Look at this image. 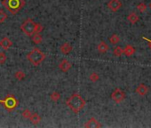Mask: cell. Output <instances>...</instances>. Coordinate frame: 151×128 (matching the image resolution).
<instances>
[{
    "label": "cell",
    "instance_id": "cell-1",
    "mask_svg": "<svg viewBox=\"0 0 151 128\" xmlns=\"http://www.w3.org/2000/svg\"><path fill=\"white\" fill-rule=\"evenodd\" d=\"M86 103V101L78 93H74V94H72L66 101L67 106L70 109V110H72L76 114L79 113L85 108Z\"/></svg>",
    "mask_w": 151,
    "mask_h": 128
},
{
    "label": "cell",
    "instance_id": "cell-2",
    "mask_svg": "<svg viewBox=\"0 0 151 128\" xmlns=\"http://www.w3.org/2000/svg\"><path fill=\"white\" fill-rule=\"evenodd\" d=\"M46 55L38 48H33L28 54L27 59L28 60L33 64L34 66H38L45 60Z\"/></svg>",
    "mask_w": 151,
    "mask_h": 128
},
{
    "label": "cell",
    "instance_id": "cell-3",
    "mask_svg": "<svg viewBox=\"0 0 151 128\" xmlns=\"http://www.w3.org/2000/svg\"><path fill=\"white\" fill-rule=\"evenodd\" d=\"M37 23L35 22L32 19H27L22 25H21V29L24 34H26L29 37H31L36 33L37 29Z\"/></svg>",
    "mask_w": 151,
    "mask_h": 128
},
{
    "label": "cell",
    "instance_id": "cell-4",
    "mask_svg": "<svg viewBox=\"0 0 151 128\" xmlns=\"http://www.w3.org/2000/svg\"><path fill=\"white\" fill-rule=\"evenodd\" d=\"M4 5L9 12L16 14L23 7L24 1L23 0H4Z\"/></svg>",
    "mask_w": 151,
    "mask_h": 128
},
{
    "label": "cell",
    "instance_id": "cell-5",
    "mask_svg": "<svg viewBox=\"0 0 151 128\" xmlns=\"http://www.w3.org/2000/svg\"><path fill=\"white\" fill-rule=\"evenodd\" d=\"M4 105L6 107V109L9 111L14 109L17 105H18V101L17 99L14 97V95L9 94L6 97V99L4 100Z\"/></svg>",
    "mask_w": 151,
    "mask_h": 128
},
{
    "label": "cell",
    "instance_id": "cell-6",
    "mask_svg": "<svg viewBox=\"0 0 151 128\" xmlns=\"http://www.w3.org/2000/svg\"><path fill=\"white\" fill-rule=\"evenodd\" d=\"M126 97V93L124 91H123L120 88L115 89V91L111 93V99L116 102V103H121L122 101H124Z\"/></svg>",
    "mask_w": 151,
    "mask_h": 128
},
{
    "label": "cell",
    "instance_id": "cell-7",
    "mask_svg": "<svg viewBox=\"0 0 151 128\" xmlns=\"http://www.w3.org/2000/svg\"><path fill=\"white\" fill-rule=\"evenodd\" d=\"M108 7L114 13L117 12L120 10L122 7V3L120 0H109V2L108 3Z\"/></svg>",
    "mask_w": 151,
    "mask_h": 128
},
{
    "label": "cell",
    "instance_id": "cell-8",
    "mask_svg": "<svg viewBox=\"0 0 151 128\" xmlns=\"http://www.w3.org/2000/svg\"><path fill=\"white\" fill-rule=\"evenodd\" d=\"M85 127H87V128H100L102 126V124L94 117H91L84 125Z\"/></svg>",
    "mask_w": 151,
    "mask_h": 128
},
{
    "label": "cell",
    "instance_id": "cell-9",
    "mask_svg": "<svg viewBox=\"0 0 151 128\" xmlns=\"http://www.w3.org/2000/svg\"><path fill=\"white\" fill-rule=\"evenodd\" d=\"M71 68H72V64L66 59L61 60V61L59 64V69L62 72H68Z\"/></svg>",
    "mask_w": 151,
    "mask_h": 128
},
{
    "label": "cell",
    "instance_id": "cell-10",
    "mask_svg": "<svg viewBox=\"0 0 151 128\" xmlns=\"http://www.w3.org/2000/svg\"><path fill=\"white\" fill-rule=\"evenodd\" d=\"M0 46H1L4 50H8L13 46V42L8 37H3L0 40Z\"/></svg>",
    "mask_w": 151,
    "mask_h": 128
},
{
    "label": "cell",
    "instance_id": "cell-11",
    "mask_svg": "<svg viewBox=\"0 0 151 128\" xmlns=\"http://www.w3.org/2000/svg\"><path fill=\"white\" fill-rule=\"evenodd\" d=\"M135 92H136L139 95L144 96V95H146V94L147 93L148 88H147V86L146 85H144V84H139V85L137 86Z\"/></svg>",
    "mask_w": 151,
    "mask_h": 128
},
{
    "label": "cell",
    "instance_id": "cell-12",
    "mask_svg": "<svg viewBox=\"0 0 151 128\" xmlns=\"http://www.w3.org/2000/svg\"><path fill=\"white\" fill-rule=\"evenodd\" d=\"M72 49H73V48H72L71 45H70L69 43H68V42L62 44V45H60V50L61 53H63V54H65V55H68V53H70V52L72 51Z\"/></svg>",
    "mask_w": 151,
    "mask_h": 128
},
{
    "label": "cell",
    "instance_id": "cell-13",
    "mask_svg": "<svg viewBox=\"0 0 151 128\" xmlns=\"http://www.w3.org/2000/svg\"><path fill=\"white\" fill-rule=\"evenodd\" d=\"M135 48L131 45H125V47L124 48V54L126 56V57H131L132 56L134 53H135Z\"/></svg>",
    "mask_w": 151,
    "mask_h": 128
},
{
    "label": "cell",
    "instance_id": "cell-14",
    "mask_svg": "<svg viewBox=\"0 0 151 128\" xmlns=\"http://www.w3.org/2000/svg\"><path fill=\"white\" fill-rule=\"evenodd\" d=\"M127 20L129 21V22H130V23H132V24H135V23H137V22L139 21V15H138L136 13L132 12V13H130V14H128V16H127Z\"/></svg>",
    "mask_w": 151,
    "mask_h": 128
},
{
    "label": "cell",
    "instance_id": "cell-15",
    "mask_svg": "<svg viewBox=\"0 0 151 128\" xmlns=\"http://www.w3.org/2000/svg\"><path fill=\"white\" fill-rule=\"evenodd\" d=\"M97 50L100 53H105L109 50V46L104 41H101V43L97 46Z\"/></svg>",
    "mask_w": 151,
    "mask_h": 128
},
{
    "label": "cell",
    "instance_id": "cell-16",
    "mask_svg": "<svg viewBox=\"0 0 151 128\" xmlns=\"http://www.w3.org/2000/svg\"><path fill=\"white\" fill-rule=\"evenodd\" d=\"M31 39H32V42L36 45H39L42 43L43 41V37L41 36L40 33H35L34 35L31 36Z\"/></svg>",
    "mask_w": 151,
    "mask_h": 128
},
{
    "label": "cell",
    "instance_id": "cell-17",
    "mask_svg": "<svg viewBox=\"0 0 151 128\" xmlns=\"http://www.w3.org/2000/svg\"><path fill=\"white\" fill-rule=\"evenodd\" d=\"M29 120L31 121V123H32L34 125H37V124H38L41 122L42 118H41V116H40L37 113H32V116H31V117L29 118Z\"/></svg>",
    "mask_w": 151,
    "mask_h": 128
},
{
    "label": "cell",
    "instance_id": "cell-18",
    "mask_svg": "<svg viewBox=\"0 0 151 128\" xmlns=\"http://www.w3.org/2000/svg\"><path fill=\"white\" fill-rule=\"evenodd\" d=\"M25 77H26V75H25L24 71H22V70H17L14 73V78L19 81H22L25 78Z\"/></svg>",
    "mask_w": 151,
    "mask_h": 128
},
{
    "label": "cell",
    "instance_id": "cell-19",
    "mask_svg": "<svg viewBox=\"0 0 151 128\" xmlns=\"http://www.w3.org/2000/svg\"><path fill=\"white\" fill-rule=\"evenodd\" d=\"M120 41V38H119V36L116 35V34H113L110 37H109V42L112 44V45H117Z\"/></svg>",
    "mask_w": 151,
    "mask_h": 128
},
{
    "label": "cell",
    "instance_id": "cell-20",
    "mask_svg": "<svg viewBox=\"0 0 151 128\" xmlns=\"http://www.w3.org/2000/svg\"><path fill=\"white\" fill-rule=\"evenodd\" d=\"M113 54L116 57L122 56V54H124V48H122L121 46H116L113 51Z\"/></svg>",
    "mask_w": 151,
    "mask_h": 128
},
{
    "label": "cell",
    "instance_id": "cell-21",
    "mask_svg": "<svg viewBox=\"0 0 151 128\" xmlns=\"http://www.w3.org/2000/svg\"><path fill=\"white\" fill-rule=\"evenodd\" d=\"M50 98L53 102H57L60 99V93L58 92H52L50 95Z\"/></svg>",
    "mask_w": 151,
    "mask_h": 128
},
{
    "label": "cell",
    "instance_id": "cell-22",
    "mask_svg": "<svg viewBox=\"0 0 151 128\" xmlns=\"http://www.w3.org/2000/svg\"><path fill=\"white\" fill-rule=\"evenodd\" d=\"M137 9H138V11H139V13H144V12L147 11V5H146L145 3H139V4L137 6Z\"/></svg>",
    "mask_w": 151,
    "mask_h": 128
},
{
    "label": "cell",
    "instance_id": "cell-23",
    "mask_svg": "<svg viewBox=\"0 0 151 128\" xmlns=\"http://www.w3.org/2000/svg\"><path fill=\"white\" fill-rule=\"evenodd\" d=\"M89 79L91 82H97L100 79V76L96 73V72H93L90 76H89Z\"/></svg>",
    "mask_w": 151,
    "mask_h": 128
},
{
    "label": "cell",
    "instance_id": "cell-24",
    "mask_svg": "<svg viewBox=\"0 0 151 128\" xmlns=\"http://www.w3.org/2000/svg\"><path fill=\"white\" fill-rule=\"evenodd\" d=\"M22 116L24 117V118H26V119H29L30 117H31V116H32V112L29 110V109H24L23 111H22Z\"/></svg>",
    "mask_w": 151,
    "mask_h": 128
},
{
    "label": "cell",
    "instance_id": "cell-25",
    "mask_svg": "<svg viewBox=\"0 0 151 128\" xmlns=\"http://www.w3.org/2000/svg\"><path fill=\"white\" fill-rule=\"evenodd\" d=\"M7 60V57H6V54L3 52H0V65H3V64L6 63Z\"/></svg>",
    "mask_w": 151,
    "mask_h": 128
},
{
    "label": "cell",
    "instance_id": "cell-26",
    "mask_svg": "<svg viewBox=\"0 0 151 128\" xmlns=\"http://www.w3.org/2000/svg\"><path fill=\"white\" fill-rule=\"evenodd\" d=\"M7 14L5 11L0 10V23H3L6 19H7Z\"/></svg>",
    "mask_w": 151,
    "mask_h": 128
},
{
    "label": "cell",
    "instance_id": "cell-27",
    "mask_svg": "<svg viewBox=\"0 0 151 128\" xmlns=\"http://www.w3.org/2000/svg\"><path fill=\"white\" fill-rule=\"evenodd\" d=\"M142 39H143V40H145V41H147V42L148 43L149 46L151 47V40H150V39L147 38V37H144V36H142Z\"/></svg>",
    "mask_w": 151,
    "mask_h": 128
},
{
    "label": "cell",
    "instance_id": "cell-28",
    "mask_svg": "<svg viewBox=\"0 0 151 128\" xmlns=\"http://www.w3.org/2000/svg\"><path fill=\"white\" fill-rule=\"evenodd\" d=\"M149 8H150V9H151V3H150V4H149Z\"/></svg>",
    "mask_w": 151,
    "mask_h": 128
}]
</instances>
